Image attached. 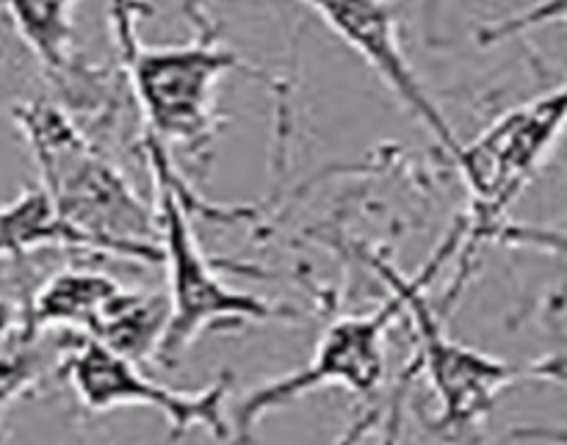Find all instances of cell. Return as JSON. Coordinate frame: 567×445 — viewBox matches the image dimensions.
<instances>
[{"instance_id":"cell-6","label":"cell","mask_w":567,"mask_h":445,"mask_svg":"<svg viewBox=\"0 0 567 445\" xmlns=\"http://www.w3.org/2000/svg\"><path fill=\"white\" fill-rule=\"evenodd\" d=\"M402 319V302L393 293L369 313L341 315L321 332L313 358L302 369L264 382L238 399L227 413L230 441L225 445H255L258 426L275 410L299 402L321 387H343L360 399H374L385 385L388 332Z\"/></svg>"},{"instance_id":"cell-9","label":"cell","mask_w":567,"mask_h":445,"mask_svg":"<svg viewBox=\"0 0 567 445\" xmlns=\"http://www.w3.org/2000/svg\"><path fill=\"white\" fill-rule=\"evenodd\" d=\"M116 288L120 282L100 271L64 269L28 299L22 308V324L31 332L89 335Z\"/></svg>"},{"instance_id":"cell-7","label":"cell","mask_w":567,"mask_h":445,"mask_svg":"<svg viewBox=\"0 0 567 445\" xmlns=\"http://www.w3.org/2000/svg\"><path fill=\"white\" fill-rule=\"evenodd\" d=\"M59 376H64L78 404L89 413L147 407L169 424V435L175 441L194 430L208 432L219 445L230 441V418H227L230 374H221L203 391H172L147 380L138 363L120 358L92 338L70 332Z\"/></svg>"},{"instance_id":"cell-4","label":"cell","mask_w":567,"mask_h":445,"mask_svg":"<svg viewBox=\"0 0 567 445\" xmlns=\"http://www.w3.org/2000/svg\"><path fill=\"white\" fill-rule=\"evenodd\" d=\"M567 131V75L563 83L513 105L498 114L480 136L460 142L452 161L463 175L468 192V210L463 221V241L457 255V277L446 288L441 310L449 313L463 288L474 277L482 247L496 241L498 230L509 221L537 172L543 169L559 138Z\"/></svg>"},{"instance_id":"cell-14","label":"cell","mask_w":567,"mask_h":445,"mask_svg":"<svg viewBox=\"0 0 567 445\" xmlns=\"http://www.w3.org/2000/svg\"><path fill=\"white\" fill-rule=\"evenodd\" d=\"M557 22H567V0H537L535 6L518 11V14L482 25L476 33V42H480V48H493V44H502L507 39L537 31V28L557 25Z\"/></svg>"},{"instance_id":"cell-15","label":"cell","mask_w":567,"mask_h":445,"mask_svg":"<svg viewBox=\"0 0 567 445\" xmlns=\"http://www.w3.org/2000/svg\"><path fill=\"white\" fill-rule=\"evenodd\" d=\"M504 247L513 249H532V252L554 255V258L567 260V230H557V227H540V225H507L498 230L496 241Z\"/></svg>"},{"instance_id":"cell-1","label":"cell","mask_w":567,"mask_h":445,"mask_svg":"<svg viewBox=\"0 0 567 445\" xmlns=\"http://www.w3.org/2000/svg\"><path fill=\"white\" fill-rule=\"evenodd\" d=\"M11 120L31 149L39 186L66 225L83 232L100 255L144 266L164 260L155 210L70 111L50 100H22L11 105Z\"/></svg>"},{"instance_id":"cell-10","label":"cell","mask_w":567,"mask_h":445,"mask_svg":"<svg viewBox=\"0 0 567 445\" xmlns=\"http://www.w3.org/2000/svg\"><path fill=\"white\" fill-rule=\"evenodd\" d=\"M166 321H169V299L166 293L136 291V288H116L114 297L105 302L103 313L94 321L86 338L103 343L131 363H153L164 341Z\"/></svg>"},{"instance_id":"cell-13","label":"cell","mask_w":567,"mask_h":445,"mask_svg":"<svg viewBox=\"0 0 567 445\" xmlns=\"http://www.w3.org/2000/svg\"><path fill=\"white\" fill-rule=\"evenodd\" d=\"M70 332H31L25 324L0 343V413L59 374Z\"/></svg>"},{"instance_id":"cell-17","label":"cell","mask_w":567,"mask_h":445,"mask_svg":"<svg viewBox=\"0 0 567 445\" xmlns=\"http://www.w3.org/2000/svg\"><path fill=\"white\" fill-rule=\"evenodd\" d=\"M385 426V424H382ZM385 445H396V437H399V402L393 404V421H388V426H385Z\"/></svg>"},{"instance_id":"cell-11","label":"cell","mask_w":567,"mask_h":445,"mask_svg":"<svg viewBox=\"0 0 567 445\" xmlns=\"http://www.w3.org/2000/svg\"><path fill=\"white\" fill-rule=\"evenodd\" d=\"M3 9L17 37L44 72L64 86H72V81L81 77L72 28L75 0H3Z\"/></svg>"},{"instance_id":"cell-3","label":"cell","mask_w":567,"mask_h":445,"mask_svg":"<svg viewBox=\"0 0 567 445\" xmlns=\"http://www.w3.org/2000/svg\"><path fill=\"white\" fill-rule=\"evenodd\" d=\"M460 241H463V227L454 225L415 277L404 275L385 255L374 252V249H360L363 263L380 277L388 293L402 302V319L410 321L415 341V365L410 371L413 374L421 371L430 380L437 407H441L437 418L432 421V430L449 441L454 437L463 441V437L474 435L507 387H513L515 382L532 380L529 365L504 363L493 354L454 341L446 332V313L441 308L435 310L426 291L437 271L452 263Z\"/></svg>"},{"instance_id":"cell-5","label":"cell","mask_w":567,"mask_h":445,"mask_svg":"<svg viewBox=\"0 0 567 445\" xmlns=\"http://www.w3.org/2000/svg\"><path fill=\"white\" fill-rule=\"evenodd\" d=\"M142 144L150 175H153V210L155 225H158V247L164 255L161 263L166 266V282H169V291H166L169 321H166L164 341H161L153 363L164 365V369L177 365L183 352L203 332L302 319L297 310L286 308V304L236 291L221 280L216 263L199 247L192 216H188L192 192H188L186 180L177 175L172 153L150 133H144Z\"/></svg>"},{"instance_id":"cell-16","label":"cell","mask_w":567,"mask_h":445,"mask_svg":"<svg viewBox=\"0 0 567 445\" xmlns=\"http://www.w3.org/2000/svg\"><path fill=\"white\" fill-rule=\"evenodd\" d=\"M382 421H385V404L365 407L363 413H358L352 421H349L347 430L338 435V441L332 445H365V441L380 430Z\"/></svg>"},{"instance_id":"cell-8","label":"cell","mask_w":567,"mask_h":445,"mask_svg":"<svg viewBox=\"0 0 567 445\" xmlns=\"http://www.w3.org/2000/svg\"><path fill=\"white\" fill-rule=\"evenodd\" d=\"M299 3L308 6L343 44H349L374 70V75L424 125V131L435 138L449 158L457 153V133L404 53L393 0H299Z\"/></svg>"},{"instance_id":"cell-2","label":"cell","mask_w":567,"mask_h":445,"mask_svg":"<svg viewBox=\"0 0 567 445\" xmlns=\"http://www.w3.org/2000/svg\"><path fill=\"white\" fill-rule=\"evenodd\" d=\"M120 64L144 120V133L166 149L208 161L219 133L216 86L233 70L255 75L233 48L216 39V28L194 6L197 39L183 44H144L138 37V0H109Z\"/></svg>"},{"instance_id":"cell-12","label":"cell","mask_w":567,"mask_h":445,"mask_svg":"<svg viewBox=\"0 0 567 445\" xmlns=\"http://www.w3.org/2000/svg\"><path fill=\"white\" fill-rule=\"evenodd\" d=\"M81 249L97 252L83 232L55 214L42 186L22 188L20 197L0 205V258L22 260L39 249Z\"/></svg>"}]
</instances>
